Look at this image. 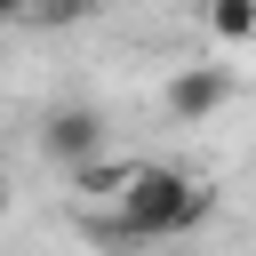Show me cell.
Listing matches in <instances>:
<instances>
[{"label": "cell", "mask_w": 256, "mask_h": 256, "mask_svg": "<svg viewBox=\"0 0 256 256\" xmlns=\"http://www.w3.org/2000/svg\"><path fill=\"white\" fill-rule=\"evenodd\" d=\"M216 216V192L184 168H160V160H136L128 184L112 192V216H96L88 232L96 240H184Z\"/></svg>", "instance_id": "cell-1"}, {"label": "cell", "mask_w": 256, "mask_h": 256, "mask_svg": "<svg viewBox=\"0 0 256 256\" xmlns=\"http://www.w3.org/2000/svg\"><path fill=\"white\" fill-rule=\"evenodd\" d=\"M104 112L96 104H56L48 120H40V160L48 168H64V176H80L88 160H104Z\"/></svg>", "instance_id": "cell-2"}, {"label": "cell", "mask_w": 256, "mask_h": 256, "mask_svg": "<svg viewBox=\"0 0 256 256\" xmlns=\"http://www.w3.org/2000/svg\"><path fill=\"white\" fill-rule=\"evenodd\" d=\"M160 104H168V120L200 128V120H216V112L232 104V72H224V64H184V72L160 88Z\"/></svg>", "instance_id": "cell-3"}, {"label": "cell", "mask_w": 256, "mask_h": 256, "mask_svg": "<svg viewBox=\"0 0 256 256\" xmlns=\"http://www.w3.org/2000/svg\"><path fill=\"white\" fill-rule=\"evenodd\" d=\"M208 40L216 48H256V0H208Z\"/></svg>", "instance_id": "cell-4"}, {"label": "cell", "mask_w": 256, "mask_h": 256, "mask_svg": "<svg viewBox=\"0 0 256 256\" xmlns=\"http://www.w3.org/2000/svg\"><path fill=\"white\" fill-rule=\"evenodd\" d=\"M112 0H32V16H48V24H80V16H104Z\"/></svg>", "instance_id": "cell-5"}, {"label": "cell", "mask_w": 256, "mask_h": 256, "mask_svg": "<svg viewBox=\"0 0 256 256\" xmlns=\"http://www.w3.org/2000/svg\"><path fill=\"white\" fill-rule=\"evenodd\" d=\"M32 16V0H0V24H24Z\"/></svg>", "instance_id": "cell-6"}, {"label": "cell", "mask_w": 256, "mask_h": 256, "mask_svg": "<svg viewBox=\"0 0 256 256\" xmlns=\"http://www.w3.org/2000/svg\"><path fill=\"white\" fill-rule=\"evenodd\" d=\"M8 200H16V192H8V168H0V216H8Z\"/></svg>", "instance_id": "cell-7"}]
</instances>
